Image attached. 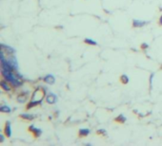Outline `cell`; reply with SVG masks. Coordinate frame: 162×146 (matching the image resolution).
Listing matches in <instances>:
<instances>
[{"label":"cell","instance_id":"cell-9","mask_svg":"<svg viewBox=\"0 0 162 146\" xmlns=\"http://www.w3.org/2000/svg\"><path fill=\"white\" fill-rule=\"evenodd\" d=\"M26 99H27V95H26V94H23V93H21L19 96L17 97V101H18L19 102H24L26 101Z\"/></svg>","mask_w":162,"mask_h":146},{"label":"cell","instance_id":"cell-15","mask_svg":"<svg viewBox=\"0 0 162 146\" xmlns=\"http://www.w3.org/2000/svg\"><path fill=\"white\" fill-rule=\"evenodd\" d=\"M147 47H148V44H142L141 45V48H142V50H146Z\"/></svg>","mask_w":162,"mask_h":146},{"label":"cell","instance_id":"cell-10","mask_svg":"<svg viewBox=\"0 0 162 146\" xmlns=\"http://www.w3.org/2000/svg\"><path fill=\"white\" fill-rule=\"evenodd\" d=\"M20 118L24 119V120H28V121H32L34 117L33 115H30V114H22V115H20Z\"/></svg>","mask_w":162,"mask_h":146},{"label":"cell","instance_id":"cell-16","mask_svg":"<svg viewBox=\"0 0 162 146\" xmlns=\"http://www.w3.org/2000/svg\"><path fill=\"white\" fill-rule=\"evenodd\" d=\"M97 134H98V135H99V134H104V135H105V130H103V129L98 130V131H97Z\"/></svg>","mask_w":162,"mask_h":146},{"label":"cell","instance_id":"cell-12","mask_svg":"<svg viewBox=\"0 0 162 146\" xmlns=\"http://www.w3.org/2000/svg\"><path fill=\"white\" fill-rule=\"evenodd\" d=\"M0 111H1V112H3V113H10V112H11V108L9 107V106H6V105H4V106H1V108H0Z\"/></svg>","mask_w":162,"mask_h":146},{"label":"cell","instance_id":"cell-6","mask_svg":"<svg viewBox=\"0 0 162 146\" xmlns=\"http://www.w3.org/2000/svg\"><path fill=\"white\" fill-rule=\"evenodd\" d=\"M5 135L8 137V138H10L11 135V123L10 122H7L6 123V126H5Z\"/></svg>","mask_w":162,"mask_h":146},{"label":"cell","instance_id":"cell-3","mask_svg":"<svg viewBox=\"0 0 162 146\" xmlns=\"http://www.w3.org/2000/svg\"><path fill=\"white\" fill-rule=\"evenodd\" d=\"M1 48H2V50H6V52H7V54H8V55H10V54H14V53L15 52L13 47H8V46H4V45H1Z\"/></svg>","mask_w":162,"mask_h":146},{"label":"cell","instance_id":"cell-7","mask_svg":"<svg viewBox=\"0 0 162 146\" xmlns=\"http://www.w3.org/2000/svg\"><path fill=\"white\" fill-rule=\"evenodd\" d=\"M0 85H1V87H2L5 91H9L10 89H11V87H10V86L8 85V83H6L5 81H3V80L1 81Z\"/></svg>","mask_w":162,"mask_h":146},{"label":"cell","instance_id":"cell-11","mask_svg":"<svg viewBox=\"0 0 162 146\" xmlns=\"http://www.w3.org/2000/svg\"><path fill=\"white\" fill-rule=\"evenodd\" d=\"M115 121H116V122H119V123H124V122L126 121V118L123 116V115H119L117 118L115 119Z\"/></svg>","mask_w":162,"mask_h":146},{"label":"cell","instance_id":"cell-1","mask_svg":"<svg viewBox=\"0 0 162 146\" xmlns=\"http://www.w3.org/2000/svg\"><path fill=\"white\" fill-rule=\"evenodd\" d=\"M56 100H57V98H56V96L54 95V94H49V95L47 96V98H46L47 102L48 103H50V105L54 103V102H56Z\"/></svg>","mask_w":162,"mask_h":146},{"label":"cell","instance_id":"cell-2","mask_svg":"<svg viewBox=\"0 0 162 146\" xmlns=\"http://www.w3.org/2000/svg\"><path fill=\"white\" fill-rule=\"evenodd\" d=\"M29 130H30V132L34 133V135L35 138H37V137H39V136L41 135V130L37 129V128H34V125H32V126L29 127Z\"/></svg>","mask_w":162,"mask_h":146},{"label":"cell","instance_id":"cell-18","mask_svg":"<svg viewBox=\"0 0 162 146\" xmlns=\"http://www.w3.org/2000/svg\"><path fill=\"white\" fill-rule=\"evenodd\" d=\"M0 141H1V142L3 141V136L2 135H0Z\"/></svg>","mask_w":162,"mask_h":146},{"label":"cell","instance_id":"cell-4","mask_svg":"<svg viewBox=\"0 0 162 146\" xmlns=\"http://www.w3.org/2000/svg\"><path fill=\"white\" fill-rule=\"evenodd\" d=\"M148 22H145V21H140V20H134V22H133V26H134V28H139V27H142V26L146 25Z\"/></svg>","mask_w":162,"mask_h":146},{"label":"cell","instance_id":"cell-14","mask_svg":"<svg viewBox=\"0 0 162 146\" xmlns=\"http://www.w3.org/2000/svg\"><path fill=\"white\" fill-rule=\"evenodd\" d=\"M84 42H85V43H86V44H89V45H92V46H96V45H97V43H96V42H95L94 41V40H92V39H85V40H84Z\"/></svg>","mask_w":162,"mask_h":146},{"label":"cell","instance_id":"cell-8","mask_svg":"<svg viewBox=\"0 0 162 146\" xmlns=\"http://www.w3.org/2000/svg\"><path fill=\"white\" fill-rule=\"evenodd\" d=\"M89 129H80L79 130V137H86L89 135Z\"/></svg>","mask_w":162,"mask_h":146},{"label":"cell","instance_id":"cell-13","mask_svg":"<svg viewBox=\"0 0 162 146\" xmlns=\"http://www.w3.org/2000/svg\"><path fill=\"white\" fill-rule=\"evenodd\" d=\"M120 81L121 83L124 84V85H127V84L129 83V78L128 76H126V75H122L120 77Z\"/></svg>","mask_w":162,"mask_h":146},{"label":"cell","instance_id":"cell-17","mask_svg":"<svg viewBox=\"0 0 162 146\" xmlns=\"http://www.w3.org/2000/svg\"><path fill=\"white\" fill-rule=\"evenodd\" d=\"M159 24L162 26V15H161V16H160V19H159Z\"/></svg>","mask_w":162,"mask_h":146},{"label":"cell","instance_id":"cell-5","mask_svg":"<svg viewBox=\"0 0 162 146\" xmlns=\"http://www.w3.org/2000/svg\"><path fill=\"white\" fill-rule=\"evenodd\" d=\"M44 82L49 84V85H53V84L55 82V80H54V77H53V75H47V76L44 78Z\"/></svg>","mask_w":162,"mask_h":146}]
</instances>
